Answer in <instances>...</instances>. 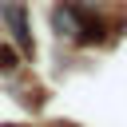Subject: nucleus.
<instances>
[{
  "instance_id": "f03ea898",
  "label": "nucleus",
  "mask_w": 127,
  "mask_h": 127,
  "mask_svg": "<svg viewBox=\"0 0 127 127\" xmlns=\"http://www.w3.org/2000/svg\"><path fill=\"white\" fill-rule=\"evenodd\" d=\"M0 16L8 20V28H12V40H16V48L32 56V32H28V12H24V4H8V8H4Z\"/></svg>"
},
{
  "instance_id": "20e7f679",
  "label": "nucleus",
  "mask_w": 127,
  "mask_h": 127,
  "mask_svg": "<svg viewBox=\"0 0 127 127\" xmlns=\"http://www.w3.org/2000/svg\"><path fill=\"white\" fill-rule=\"evenodd\" d=\"M52 127H71V123H52Z\"/></svg>"
},
{
  "instance_id": "7ed1b4c3",
  "label": "nucleus",
  "mask_w": 127,
  "mask_h": 127,
  "mask_svg": "<svg viewBox=\"0 0 127 127\" xmlns=\"http://www.w3.org/2000/svg\"><path fill=\"white\" fill-rule=\"evenodd\" d=\"M16 64H20V60H16V52H12V48H4V44H0V71H12V67H16Z\"/></svg>"
},
{
  "instance_id": "f257e3e1",
  "label": "nucleus",
  "mask_w": 127,
  "mask_h": 127,
  "mask_svg": "<svg viewBox=\"0 0 127 127\" xmlns=\"http://www.w3.org/2000/svg\"><path fill=\"white\" fill-rule=\"evenodd\" d=\"M52 28L60 32V36H67L71 44H95V40H103V24H99V16H91V8H83L79 0H60L56 8H52Z\"/></svg>"
}]
</instances>
